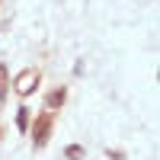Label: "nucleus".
Masks as SVG:
<instances>
[{
  "label": "nucleus",
  "mask_w": 160,
  "mask_h": 160,
  "mask_svg": "<svg viewBox=\"0 0 160 160\" xmlns=\"http://www.w3.org/2000/svg\"><path fill=\"white\" fill-rule=\"evenodd\" d=\"M32 83H38V74H35V71H26V74L16 80V90L26 96V93H32Z\"/></svg>",
  "instance_id": "obj_1"
},
{
  "label": "nucleus",
  "mask_w": 160,
  "mask_h": 160,
  "mask_svg": "<svg viewBox=\"0 0 160 160\" xmlns=\"http://www.w3.org/2000/svg\"><path fill=\"white\" fill-rule=\"evenodd\" d=\"M68 157H71V160H80V157H83V151H80V148H68Z\"/></svg>",
  "instance_id": "obj_4"
},
{
  "label": "nucleus",
  "mask_w": 160,
  "mask_h": 160,
  "mask_svg": "<svg viewBox=\"0 0 160 160\" xmlns=\"http://www.w3.org/2000/svg\"><path fill=\"white\" fill-rule=\"evenodd\" d=\"M48 128H51V118L45 115L42 122H38V128H35V148H42V144L48 141V138H45V135H48Z\"/></svg>",
  "instance_id": "obj_2"
},
{
  "label": "nucleus",
  "mask_w": 160,
  "mask_h": 160,
  "mask_svg": "<svg viewBox=\"0 0 160 160\" xmlns=\"http://www.w3.org/2000/svg\"><path fill=\"white\" fill-rule=\"evenodd\" d=\"M58 102H64V90H58V93L48 96V106H58Z\"/></svg>",
  "instance_id": "obj_3"
}]
</instances>
